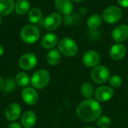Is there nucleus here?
<instances>
[{
  "mask_svg": "<svg viewBox=\"0 0 128 128\" xmlns=\"http://www.w3.org/2000/svg\"><path fill=\"white\" fill-rule=\"evenodd\" d=\"M14 7L13 0H0V15L9 14Z\"/></svg>",
  "mask_w": 128,
  "mask_h": 128,
  "instance_id": "nucleus-20",
  "label": "nucleus"
},
{
  "mask_svg": "<svg viewBox=\"0 0 128 128\" xmlns=\"http://www.w3.org/2000/svg\"><path fill=\"white\" fill-rule=\"evenodd\" d=\"M102 23V17L100 15L95 14L90 16L87 20V25L91 29H98Z\"/></svg>",
  "mask_w": 128,
  "mask_h": 128,
  "instance_id": "nucleus-23",
  "label": "nucleus"
},
{
  "mask_svg": "<svg viewBox=\"0 0 128 128\" xmlns=\"http://www.w3.org/2000/svg\"><path fill=\"white\" fill-rule=\"evenodd\" d=\"M100 61V55L95 51H88L82 56V63L88 68H94L98 66Z\"/></svg>",
  "mask_w": 128,
  "mask_h": 128,
  "instance_id": "nucleus-9",
  "label": "nucleus"
},
{
  "mask_svg": "<svg viewBox=\"0 0 128 128\" xmlns=\"http://www.w3.org/2000/svg\"><path fill=\"white\" fill-rule=\"evenodd\" d=\"M4 83H5V81L4 79L0 76V91H3L4 88Z\"/></svg>",
  "mask_w": 128,
  "mask_h": 128,
  "instance_id": "nucleus-31",
  "label": "nucleus"
},
{
  "mask_svg": "<svg viewBox=\"0 0 128 128\" xmlns=\"http://www.w3.org/2000/svg\"><path fill=\"white\" fill-rule=\"evenodd\" d=\"M97 124L99 128H109L112 124V121L110 117L103 115L97 120Z\"/></svg>",
  "mask_w": 128,
  "mask_h": 128,
  "instance_id": "nucleus-25",
  "label": "nucleus"
},
{
  "mask_svg": "<svg viewBox=\"0 0 128 128\" xmlns=\"http://www.w3.org/2000/svg\"><path fill=\"white\" fill-rule=\"evenodd\" d=\"M4 47L0 44V57H2V56L4 54Z\"/></svg>",
  "mask_w": 128,
  "mask_h": 128,
  "instance_id": "nucleus-32",
  "label": "nucleus"
},
{
  "mask_svg": "<svg viewBox=\"0 0 128 128\" xmlns=\"http://www.w3.org/2000/svg\"><path fill=\"white\" fill-rule=\"evenodd\" d=\"M80 92L86 99H91L94 94V90L92 84L88 81L84 82L80 87Z\"/></svg>",
  "mask_w": 128,
  "mask_h": 128,
  "instance_id": "nucleus-21",
  "label": "nucleus"
},
{
  "mask_svg": "<svg viewBox=\"0 0 128 128\" xmlns=\"http://www.w3.org/2000/svg\"><path fill=\"white\" fill-rule=\"evenodd\" d=\"M42 17V12L38 8H34L28 13V20L32 23H38Z\"/></svg>",
  "mask_w": 128,
  "mask_h": 128,
  "instance_id": "nucleus-24",
  "label": "nucleus"
},
{
  "mask_svg": "<svg viewBox=\"0 0 128 128\" xmlns=\"http://www.w3.org/2000/svg\"><path fill=\"white\" fill-rule=\"evenodd\" d=\"M63 21H64V24H66V25H70L73 23V17L70 14L64 15V17H63Z\"/></svg>",
  "mask_w": 128,
  "mask_h": 128,
  "instance_id": "nucleus-28",
  "label": "nucleus"
},
{
  "mask_svg": "<svg viewBox=\"0 0 128 128\" xmlns=\"http://www.w3.org/2000/svg\"><path fill=\"white\" fill-rule=\"evenodd\" d=\"M58 43V37L56 34L50 32L45 34L41 39V45L44 49H52Z\"/></svg>",
  "mask_w": 128,
  "mask_h": 128,
  "instance_id": "nucleus-17",
  "label": "nucleus"
},
{
  "mask_svg": "<svg viewBox=\"0 0 128 128\" xmlns=\"http://www.w3.org/2000/svg\"><path fill=\"white\" fill-rule=\"evenodd\" d=\"M50 81V75L46 69H38L31 77L30 84L34 89H43Z\"/></svg>",
  "mask_w": 128,
  "mask_h": 128,
  "instance_id": "nucleus-3",
  "label": "nucleus"
},
{
  "mask_svg": "<svg viewBox=\"0 0 128 128\" xmlns=\"http://www.w3.org/2000/svg\"><path fill=\"white\" fill-rule=\"evenodd\" d=\"M122 11L117 6H110L106 8L102 14V19L107 23H116L121 20Z\"/></svg>",
  "mask_w": 128,
  "mask_h": 128,
  "instance_id": "nucleus-6",
  "label": "nucleus"
},
{
  "mask_svg": "<svg viewBox=\"0 0 128 128\" xmlns=\"http://www.w3.org/2000/svg\"><path fill=\"white\" fill-rule=\"evenodd\" d=\"M72 2H82V1H83V0H71Z\"/></svg>",
  "mask_w": 128,
  "mask_h": 128,
  "instance_id": "nucleus-33",
  "label": "nucleus"
},
{
  "mask_svg": "<svg viewBox=\"0 0 128 128\" xmlns=\"http://www.w3.org/2000/svg\"><path fill=\"white\" fill-rule=\"evenodd\" d=\"M14 80H15L16 85L24 88L28 87V85L29 84L30 81H31V78L29 77V75L26 72H20L15 75Z\"/></svg>",
  "mask_w": 128,
  "mask_h": 128,
  "instance_id": "nucleus-19",
  "label": "nucleus"
},
{
  "mask_svg": "<svg viewBox=\"0 0 128 128\" xmlns=\"http://www.w3.org/2000/svg\"><path fill=\"white\" fill-rule=\"evenodd\" d=\"M109 81H110V85L112 88H120L122 84V82H123L122 77H120L119 75H117L111 76Z\"/></svg>",
  "mask_w": 128,
  "mask_h": 128,
  "instance_id": "nucleus-27",
  "label": "nucleus"
},
{
  "mask_svg": "<svg viewBox=\"0 0 128 128\" xmlns=\"http://www.w3.org/2000/svg\"><path fill=\"white\" fill-rule=\"evenodd\" d=\"M76 113L81 121L93 122L101 116L102 108L98 100L92 98L86 99L78 105Z\"/></svg>",
  "mask_w": 128,
  "mask_h": 128,
  "instance_id": "nucleus-1",
  "label": "nucleus"
},
{
  "mask_svg": "<svg viewBox=\"0 0 128 128\" xmlns=\"http://www.w3.org/2000/svg\"><path fill=\"white\" fill-rule=\"evenodd\" d=\"M5 83H4V91L6 93H9L13 91L15 88H16V82L15 80L12 78H7L5 80Z\"/></svg>",
  "mask_w": 128,
  "mask_h": 128,
  "instance_id": "nucleus-26",
  "label": "nucleus"
},
{
  "mask_svg": "<svg viewBox=\"0 0 128 128\" xmlns=\"http://www.w3.org/2000/svg\"><path fill=\"white\" fill-rule=\"evenodd\" d=\"M22 124H20V123L16 122V121H13V122L9 124L8 128H22Z\"/></svg>",
  "mask_w": 128,
  "mask_h": 128,
  "instance_id": "nucleus-29",
  "label": "nucleus"
},
{
  "mask_svg": "<svg viewBox=\"0 0 128 128\" xmlns=\"http://www.w3.org/2000/svg\"><path fill=\"white\" fill-rule=\"evenodd\" d=\"M46 62L50 66H56L60 63V61L62 60L61 53L59 52L58 50L52 49L46 54Z\"/></svg>",
  "mask_w": 128,
  "mask_h": 128,
  "instance_id": "nucleus-18",
  "label": "nucleus"
},
{
  "mask_svg": "<svg viewBox=\"0 0 128 128\" xmlns=\"http://www.w3.org/2000/svg\"><path fill=\"white\" fill-rule=\"evenodd\" d=\"M38 63V58L33 53H26L22 54L18 62L21 69L28 71L33 69Z\"/></svg>",
  "mask_w": 128,
  "mask_h": 128,
  "instance_id": "nucleus-7",
  "label": "nucleus"
},
{
  "mask_svg": "<svg viewBox=\"0 0 128 128\" xmlns=\"http://www.w3.org/2000/svg\"><path fill=\"white\" fill-rule=\"evenodd\" d=\"M21 97L22 100L29 106H33L37 103L38 100V94L32 87L24 88L21 92Z\"/></svg>",
  "mask_w": 128,
  "mask_h": 128,
  "instance_id": "nucleus-10",
  "label": "nucleus"
},
{
  "mask_svg": "<svg viewBox=\"0 0 128 128\" xmlns=\"http://www.w3.org/2000/svg\"><path fill=\"white\" fill-rule=\"evenodd\" d=\"M85 128H95V127H86Z\"/></svg>",
  "mask_w": 128,
  "mask_h": 128,
  "instance_id": "nucleus-34",
  "label": "nucleus"
},
{
  "mask_svg": "<svg viewBox=\"0 0 128 128\" xmlns=\"http://www.w3.org/2000/svg\"><path fill=\"white\" fill-rule=\"evenodd\" d=\"M22 114V107L16 103H12L9 104L4 111L5 118L10 121H16Z\"/></svg>",
  "mask_w": 128,
  "mask_h": 128,
  "instance_id": "nucleus-11",
  "label": "nucleus"
},
{
  "mask_svg": "<svg viewBox=\"0 0 128 128\" xmlns=\"http://www.w3.org/2000/svg\"><path fill=\"white\" fill-rule=\"evenodd\" d=\"M91 78L93 81L97 84H104L108 81L110 78V72L105 66H97L94 67L91 71Z\"/></svg>",
  "mask_w": 128,
  "mask_h": 128,
  "instance_id": "nucleus-5",
  "label": "nucleus"
},
{
  "mask_svg": "<svg viewBox=\"0 0 128 128\" xmlns=\"http://www.w3.org/2000/svg\"><path fill=\"white\" fill-rule=\"evenodd\" d=\"M30 3L28 0H18L15 4V11L19 14H24L28 11Z\"/></svg>",
  "mask_w": 128,
  "mask_h": 128,
  "instance_id": "nucleus-22",
  "label": "nucleus"
},
{
  "mask_svg": "<svg viewBox=\"0 0 128 128\" xmlns=\"http://www.w3.org/2000/svg\"><path fill=\"white\" fill-rule=\"evenodd\" d=\"M54 5L58 11L64 15L70 14L74 9V5L70 0H55Z\"/></svg>",
  "mask_w": 128,
  "mask_h": 128,
  "instance_id": "nucleus-15",
  "label": "nucleus"
},
{
  "mask_svg": "<svg viewBox=\"0 0 128 128\" xmlns=\"http://www.w3.org/2000/svg\"><path fill=\"white\" fill-rule=\"evenodd\" d=\"M37 115L33 111H26L21 117V124L24 128H32L36 124Z\"/></svg>",
  "mask_w": 128,
  "mask_h": 128,
  "instance_id": "nucleus-16",
  "label": "nucleus"
},
{
  "mask_svg": "<svg viewBox=\"0 0 128 128\" xmlns=\"http://www.w3.org/2000/svg\"><path fill=\"white\" fill-rule=\"evenodd\" d=\"M114 90L110 86L103 85L98 87L94 91L95 100L98 102H107L110 100L114 96Z\"/></svg>",
  "mask_w": 128,
  "mask_h": 128,
  "instance_id": "nucleus-8",
  "label": "nucleus"
},
{
  "mask_svg": "<svg viewBox=\"0 0 128 128\" xmlns=\"http://www.w3.org/2000/svg\"><path fill=\"white\" fill-rule=\"evenodd\" d=\"M118 3L123 8H128V0H118Z\"/></svg>",
  "mask_w": 128,
  "mask_h": 128,
  "instance_id": "nucleus-30",
  "label": "nucleus"
},
{
  "mask_svg": "<svg viewBox=\"0 0 128 128\" xmlns=\"http://www.w3.org/2000/svg\"><path fill=\"white\" fill-rule=\"evenodd\" d=\"M58 51L61 54L66 57H73L78 53V45L76 42L71 38L64 37L58 42Z\"/></svg>",
  "mask_w": 128,
  "mask_h": 128,
  "instance_id": "nucleus-2",
  "label": "nucleus"
},
{
  "mask_svg": "<svg viewBox=\"0 0 128 128\" xmlns=\"http://www.w3.org/2000/svg\"><path fill=\"white\" fill-rule=\"evenodd\" d=\"M126 52L127 50L125 46L121 43H117L113 45L110 49V57L116 61L122 60L125 57Z\"/></svg>",
  "mask_w": 128,
  "mask_h": 128,
  "instance_id": "nucleus-14",
  "label": "nucleus"
},
{
  "mask_svg": "<svg viewBox=\"0 0 128 128\" xmlns=\"http://www.w3.org/2000/svg\"><path fill=\"white\" fill-rule=\"evenodd\" d=\"M62 23V16L60 14L54 12L49 14L44 20V27L49 31L57 29Z\"/></svg>",
  "mask_w": 128,
  "mask_h": 128,
  "instance_id": "nucleus-12",
  "label": "nucleus"
},
{
  "mask_svg": "<svg viewBox=\"0 0 128 128\" xmlns=\"http://www.w3.org/2000/svg\"><path fill=\"white\" fill-rule=\"evenodd\" d=\"M112 38L118 43L125 41L128 38V25L121 24L116 26L112 32Z\"/></svg>",
  "mask_w": 128,
  "mask_h": 128,
  "instance_id": "nucleus-13",
  "label": "nucleus"
},
{
  "mask_svg": "<svg viewBox=\"0 0 128 128\" xmlns=\"http://www.w3.org/2000/svg\"><path fill=\"white\" fill-rule=\"evenodd\" d=\"M22 40L26 44H34L40 38V31L34 25H26L20 32Z\"/></svg>",
  "mask_w": 128,
  "mask_h": 128,
  "instance_id": "nucleus-4",
  "label": "nucleus"
},
{
  "mask_svg": "<svg viewBox=\"0 0 128 128\" xmlns=\"http://www.w3.org/2000/svg\"><path fill=\"white\" fill-rule=\"evenodd\" d=\"M1 23H2V18H1V17H0V24H1Z\"/></svg>",
  "mask_w": 128,
  "mask_h": 128,
  "instance_id": "nucleus-35",
  "label": "nucleus"
}]
</instances>
